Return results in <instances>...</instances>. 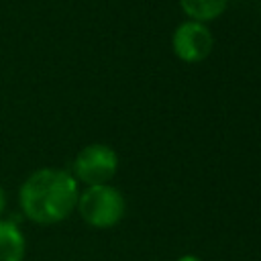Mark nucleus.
Segmentation results:
<instances>
[{
  "label": "nucleus",
  "mask_w": 261,
  "mask_h": 261,
  "mask_svg": "<svg viewBox=\"0 0 261 261\" xmlns=\"http://www.w3.org/2000/svg\"><path fill=\"white\" fill-rule=\"evenodd\" d=\"M77 196L80 184L71 171L41 167L20 184L18 206L31 222L49 226L65 220L75 210Z\"/></svg>",
  "instance_id": "nucleus-1"
},
{
  "label": "nucleus",
  "mask_w": 261,
  "mask_h": 261,
  "mask_svg": "<svg viewBox=\"0 0 261 261\" xmlns=\"http://www.w3.org/2000/svg\"><path fill=\"white\" fill-rule=\"evenodd\" d=\"M75 210L88 226L104 230L116 226L124 218L126 198L112 184L86 186V190H82L77 196Z\"/></svg>",
  "instance_id": "nucleus-2"
},
{
  "label": "nucleus",
  "mask_w": 261,
  "mask_h": 261,
  "mask_svg": "<svg viewBox=\"0 0 261 261\" xmlns=\"http://www.w3.org/2000/svg\"><path fill=\"white\" fill-rule=\"evenodd\" d=\"M118 171V153L106 143H90L77 151L71 163V175L77 184L100 186L110 184Z\"/></svg>",
  "instance_id": "nucleus-3"
},
{
  "label": "nucleus",
  "mask_w": 261,
  "mask_h": 261,
  "mask_svg": "<svg viewBox=\"0 0 261 261\" xmlns=\"http://www.w3.org/2000/svg\"><path fill=\"white\" fill-rule=\"evenodd\" d=\"M173 55L184 63H200L210 57L214 49V35L206 22L184 20L171 35Z\"/></svg>",
  "instance_id": "nucleus-4"
},
{
  "label": "nucleus",
  "mask_w": 261,
  "mask_h": 261,
  "mask_svg": "<svg viewBox=\"0 0 261 261\" xmlns=\"http://www.w3.org/2000/svg\"><path fill=\"white\" fill-rule=\"evenodd\" d=\"M27 237L12 220L0 218V261H24Z\"/></svg>",
  "instance_id": "nucleus-5"
},
{
  "label": "nucleus",
  "mask_w": 261,
  "mask_h": 261,
  "mask_svg": "<svg viewBox=\"0 0 261 261\" xmlns=\"http://www.w3.org/2000/svg\"><path fill=\"white\" fill-rule=\"evenodd\" d=\"M179 6L190 20L210 22L226 10L228 0H179Z\"/></svg>",
  "instance_id": "nucleus-6"
},
{
  "label": "nucleus",
  "mask_w": 261,
  "mask_h": 261,
  "mask_svg": "<svg viewBox=\"0 0 261 261\" xmlns=\"http://www.w3.org/2000/svg\"><path fill=\"white\" fill-rule=\"evenodd\" d=\"M4 210H6V192H4V188L0 186V216L4 214Z\"/></svg>",
  "instance_id": "nucleus-7"
},
{
  "label": "nucleus",
  "mask_w": 261,
  "mask_h": 261,
  "mask_svg": "<svg viewBox=\"0 0 261 261\" xmlns=\"http://www.w3.org/2000/svg\"><path fill=\"white\" fill-rule=\"evenodd\" d=\"M175 261H202L198 255H192V253H186V255H181V257H177Z\"/></svg>",
  "instance_id": "nucleus-8"
}]
</instances>
